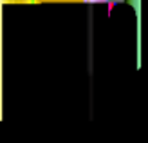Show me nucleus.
<instances>
[{"mask_svg": "<svg viewBox=\"0 0 148 143\" xmlns=\"http://www.w3.org/2000/svg\"><path fill=\"white\" fill-rule=\"evenodd\" d=\"M0 2H34V0H0Z\"/></svg>", "mask_w": 148, "mask_h": 143, "instance_id": "f257e3e1", "label": "nucleus"}, {"mask_svg": "<svg viewBox=\"0 0 148 143\" xmlns=\"http://www.w3.org/2000/svg\"><path fill=\"white\" fill-rule=\"evenodd\" d=\"M128 2H130V4H136V6H137L139 2H141V0H128Z\"/></svg>", "mask_w": 148, "mask_h": 143, "instance_id": "f03ea898", "label": "nucleus"}]
</instances>
